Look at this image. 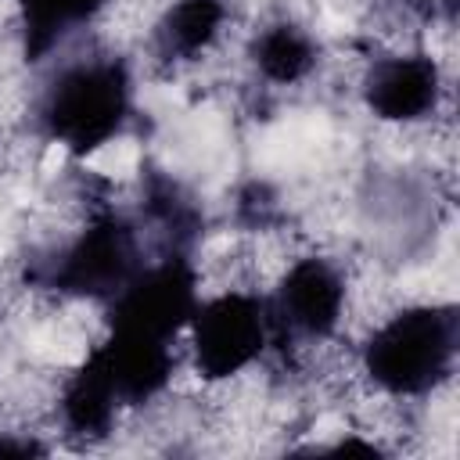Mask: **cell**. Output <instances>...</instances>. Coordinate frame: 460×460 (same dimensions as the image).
Returning <instances> with one entry per match:
<instances>
[{"label": "cell", "mask_w": 460, "mask_h": 460, "mask_svg": "<svg viewBox=\"0 0 460 460\" xmlns=\"http://www.w3.org/2000/svg\"><path fill=\"white\" fill-rule=\"evenodd\" d=\"M460 367V309L453 298H395L352 334L359 392L428 406L453 395Z\"/></svg>", "instance_id": "cell-2"}, {"label": "cell", "mask_w": 460, "mask_h": 460, "mask_svg": "<svg viewBox=\"0 0 460 460\" xmlns=\"http://www.w3.org/2000/svg\"><path fill=\"white\" fill-rule=\"evenodd\" d=\"M234 32V0H158L144 22V54L162 75L194 72L219 58Z\"/></svg>", "instance_id": "cell-6"}, {"label": "cell", "mask_w": 460, "mask_h": 460, "mask_svg": "<svg viewBox=\"0 0 460 460\" xmlns=\"http://www.w3.org/2000/svg\"><path fill=\"white\" fill-rule=\"evenodd\" d=\"M273 327L262 288H205L183 327V374L194 388H223L266 367Z\"/></svg>", "instance_id": "cell-4"}, {"label": "cell", "mask_w": 460, "mask_h": 460, "mask_svg": "<svg viewBox=\"0 0 460 460\" xmlns=\"http://www.w3.org/2000/svg\"><path fill=\"white\" fill-rule=\"evenodd\" d=\"M237 58L248 79L266 93L309 90L323 79L331 50L316 25L298 11H270L248 29H241Z\"/></svg>", "instance_id": "cell-5"}, {"label": "cell", "mask_w": 460, "mask_h": 460, "mask_svg": "<svg viewBox=\"0 0 460 460\" xmlns=\"http://www.w3.org/2000/svg\"><path fill=\"white\" fill-rule=\"evenodd\" d=\"M349 93L388 133L453 122V68L435 43H370L352 58Z\"/></svg>", "instance_id": "cell-3"}, {"label": "cell", "mask_w": 460, "mask_h": 460, "mask_svg": "<svg viewBox=\"0 0 460 460\" xmlns=\"http://www.w3.org/2000/svg\"><path fill=\"white\" fill-rule=\"evenodd\" d=\"M137 65L108 36H93L29 75L25 133L83 165L122 144L137 119Z\"/></svg>", "instance_id": "cell-1"}, {"label": "cell", "mask_w": 460, "mask_h": 460, "mask_svg": "<svg viewBox=\"0 0 460 460\" xmlns=\"http://www.w3.org/2000/svg\"><path fill=\"white\" fill-rule=\"evenodd\" d=\"M14 43L29 72H40L58 54L101 36L115 0H11Z\"/></svg>", "instance_id": "cell-7"}]
</instances>
